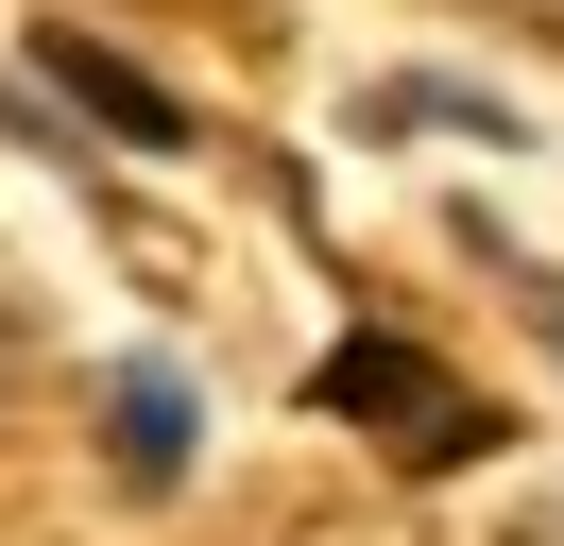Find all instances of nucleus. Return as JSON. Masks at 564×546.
I'll return each mask as SVG.
<instances>
[{"label": "nucleus", "mask_w": 564, "mask_h": 546, "mask_svg": "<svg viewBox=\"0 0 564 546\" xmlns=\"http://www.w3.org/2000/svg\"><path fill=\"white\" fill-rule=\"evenodd\" d=\"M325 410H377V427L411 444V461H462V410L427 393V375L393 359V341H359V359H325Z\"/></svg>", "instance_id": "1"}, {"label": "nucleus", "mask_w": 564, "mask_h": 546, "mask_svg": "<svg viewBox=\"0 0 564 546\" xmlns=\"http://www.w3.org/2000/svg\"><path fill=\"white\" fill-rule=\"evenodd\" d=\"M35 68H52V86L86 102V120H120L138 154H172V136H188V102H172V86H138L120 52H86V34H35Z\"/></svg>", "instance_id": "2"}, {"label": "nucleus", "mask_w": 564, "mask_h": 546, "mask_svg": "<svg viewBox=\"0 0 564 546\" xmlns=\"http://www.w3.org/2000/svg\"><path fill=\"white\" fill-rule=\"evenodd\" d=\"M120 461H138V478L188 461V393H172V375H120Z\"/></svg>", "instance_id": "3"}, {"label": "nucleus", "mask_w": 564, "mask_h": 546, "mask_svg": "<svg viewBox=\"0 0 564 546\" xmlns=\"http://www.w3.org/2000/svg\"><path fill=\"white\" fill-rule=\"evenodd\" d=\"M530 18H547V34H564V0H530Z\"/></svg>", "instance_id": "4"}]
</instances>
